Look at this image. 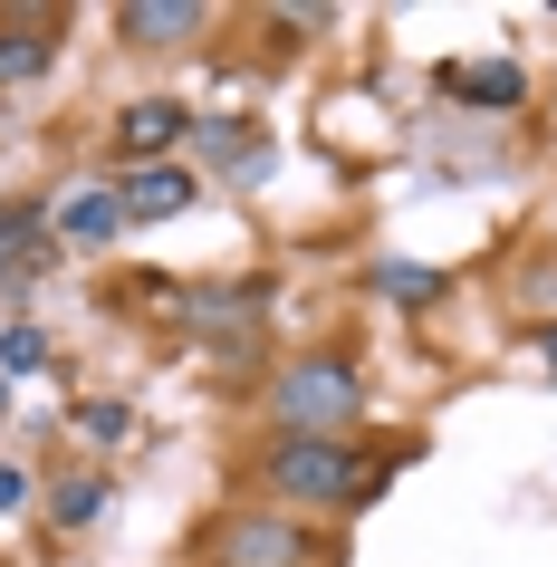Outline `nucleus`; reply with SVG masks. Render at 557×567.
<instances>
[{
	"mask_svg": "<svg viewBox=\"0 0 557 567\" xmlns=\"http://www.w3.org/2000/svg\"><path fill=\"white\" fill-rule=\"evenodd\" d=\"M193 135H203V154L221 164V174H240V183L269 164V145H260V125H250V116H193Z\"/></svg>",
	"mask_w": 557,
	"mask_h": 567,
	"instance_id": "10",
	"label": "nucleus"
},
{
	"mask_svg": "<svg viewBox=\"0 0 557 567\" xmlns=\"http://www.w3.org/2000/svg\"><path fill=\"white\" fill-rule=\"evenodd\" d=\"M365 279H375V299H394V308H433L442 289H452V279H442L433 260H375Z\"/></svg>",
	"mask_w": 557,
	"mask_h": 567,
	"instance_id": "13",
	"label": "nucleus"
},
{
	"mask_svg": "<svg viewBox=\"0 0 557 567\" xmlns=\"http://www.w3.org/2000/svg\"><path fill=\"white\" fill-rule=\"evenodd\" d=\"M203 558L212 567H308L318 538H308V519H289V509H231V519H212Z\"/></svg>",
	"mask_w": 557,
	"mask_h": 567,
	"instance_id": "3",
	"label": "nucleus"
},
{
	"mask_svg": "<svg viewBox=\"0 0 557 567\" xmlns=\"http://www.w3.org/2000/svg\"><path fill=\"white\" fill-rule=\"evenodd\" d=\"M116 231H125L116 193H68V203H59V240H78V250H106Z\"/></svg>",
	"mask_w": 557,
	"mask_h": 567,
	"instance_id": "12",
	"label": "nucleus"
},
{
	"mask_svg": "<svg viewBox=\"0 0 557 567\" xmlns=\"http://www.w3.org/2000/svg\"><path fill=\"white\" fill-rule=\"evenodd\" d=\"M269 414H279V433H337L347 443V423H365V375H355L347 347H308L269 375Z\"/></svg>",
	"mask_w": 557,
	"mask_h": 567,
	"instance_id": "2",
	"label": "nucleus"
},
{
	"mask_svg": "<svg viewBox=\"0 0 557 567\" xmlns=\"http://www.w3.org/2000/svg\"><path fill=\"white\" fill-rule=\"evenodd\" d=\"M106 501H116V491H106V472H68V481H49V529H96V519H106Z\"/></svg>",
	"mask_w": 557,
	"mask_h": 567,
	"instance_id": "11",
	"label": "nucleus"
},
{
	"mask_svg": "<svg viewBox=\"0 0 557 567\" xmlns=\"http://www.w3.org/2000/svg\"><path fill=\"white\" fill-rule=\"evenodd\" d=\"M538 357H548V375H557V318H548V328H538Z\"/></svg>",
	"mask_w": 557,
	"mask_h": 567,
	"instance_id": "17",
	"label": "nucleus"
},
{
	"mask_svg": "<svg viewBox=\"0 0 557 567\" xmlns=\"http://www.w3.org/2000/svg\"><path fill=\"white\" fill-rule=\"evenodd\" d=\"M269 279H240V289H193V347H212V357H240L250 347V318H260Z\"/></svg>",
	"mask_w": 557,
	"mask_h": 567,
	"instance_id": "5",
	"label": "nucleus"
},
{
	"mask_svg": "<svg viewBox=\"0 0 557 567\" xmlns=\"http://www.w3.org/2000/svg\"><path fill=\"white\" fill-rule=\"evenodd\" d=\"M442 96H452V106H491V116H509V106H528V78L509 59H452L442 68Z\"/></svg>",
	"mask_w": 557,
	"mask_h": 567,
	"instance_id": "8",
	"label": "nucleus"
},
{
	"mask_svg": "<svg viewBox=\"0 0 557 567\" xmlns=\"http://www.w3.org/2000/svg\"><path fill=\"white\" fill-rule=\"evenodd\" d=\"M183 135H193V106L183 96H135V106H116V154L125 164H174Z\"/></svg>",
	"mask_w": 557,
	"mask_h": 567,
	"instance_id": "4",
	"label": "nucleus"
},
{
	"mask_svg": "<svg viewBox=\"0 0 557 567\" xmlns=\"http://www.w3.org/2000/svg\"><path fill=\"white\" fill-rule=\"evenodd\" d=\"M10 509H30V472H20V462H0V519H10Z\"/></svg>",
	"mask_w": 557,
	"mask_h": 567,
	"instance_id": "16",
	"label": "nucleus"
},
{
	"mask_svg": "<svg viewBox=\"0 0 557 567\" xmlns=\"http://www.w3.org/2000/svg\"><path fill=\"white\" fill-rule=\"evenodd\" d=\"M193 203H203V174H193V164H125V183H116L125 221H174V212H193Z\"/></svg>",
	"mask_w": 557,
	"mask_h": 567,
	"instance_id": "6",
	"label": "nucleus"
},
{
	"mask_svg": "<svg viewBox=\"0 0 557 567\" xmlns=\"http://www.w3.org/2000/svg\"><path fill=\"white\" fill-rule=\"evenodd\" d=\"M39 365H49V337L39 328H0V385H10V375H39Z\"/></svg>",
	"mask_w": 557,
	"mask_h": 567,
	"instance_id": "15",
	"label": "nucleus"
},
{
	"mask_svg": "<svg viewBox=\"0 0 557 567\" xmlns=\"http://www.w3.org/2000/svg\"><path fill=\"white\" fill-rule=\"evenodd\" d=\"M260 491L269 501H298V509H365L384 491V462H365L337 433H279L260 452Z\"/></svg>",
	"mask_w": 557,
	"mask_h": 567,
	"instance_id": "1",
	"label": "nucleus"
},
{
	"mask_svg": "<svg viewBox=\"0 0 557 567\" xmlns=\"http://www.w3.org/2000/svg\"><path fill=\"white\" fill-rule=\"evenodd\" d=\"M193 30H212L203 0H125V10H116V39H125V49H183Z\"/></svg>",
	"mask_w": 557,
	"mask_h": 567,
	"instance_id": "7",
	"label": "nucleus"
},
{
	"mask_svg": "<svg viewBox=\"0 0 557 567\" xmlns=\"http://www.w3.org/2000/svg\"><path fill=\"white\" fill-rule=\"evenodd\" d=\"M68 423H78V433H87V443H96V452H116V443H125V433H135V414H125L116 394H96V404H78V414H68Z\"/></svg>",
	"mask_w": 557,
	"mask_h": 567,
	"instance_id": "14",
	"label": "nucleus"
},
{
	"mask_svg": "<svg viewBox=\"0 0 557 567\" xmlns=\"http://www.w3.org/2000/svg\"><path fill=\"white\" fill-rule=\"evenodd\" d=\"M59 68V20H0V87H30Z\"/></svg>",
	"mask_w": 557,
	"mask_h": 567,
	"instance_id": "9",
	"label": "nucleus"
},
{
	"mask_svg": "<svg viewBox=\"0 0 557 567\" xmlns=\"http://www.w3.org/2000/svg\"><path fill=\"white\" fill-rule=\"evenodd\" d=\"M0 423H10V385H0Z\"/></svg>",
	"mask_w": 557,
	"mask_h": 567,
	"instance_id": "18",
	"label": "nucleus"
}]
</instances>
